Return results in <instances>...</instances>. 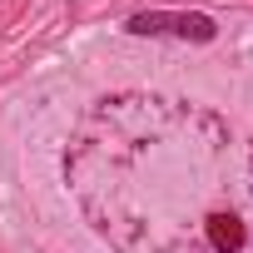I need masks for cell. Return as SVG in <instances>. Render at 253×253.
Masks as SVG:
<instances>
[{
    "label": "cell",
    "mask_w": 253,
    "mask_h": 253,
    "mask_svg": "<svg viewBox=\"0 0 253 253\" xmlns=\"http://www.w3.org/2000/svg\"><path fill=\"white\" fill-rule=\"evenodd\" d=\"M124 30L129 35H174V40H199V45L218 35V25L199 10H139V15H129Z\"/></svg>",
    "instance_id": "obj_1"
},
{
    "label": "cell",
    "mask_w": 253,
    "mask_h": 253,
    "mask_svg": "<svg viewBox=\"0 0 253 253\" xmlns=\"http://www.w3.org/2000/svg\"><path fill=\"white\" fill-rule=\"evenodd\" d=\"M209 243H213V253H238L243 248V223L233 213H213L209 218Z\"/></svg>",
    "instance_id": "obj_2"
}]
</instances>
